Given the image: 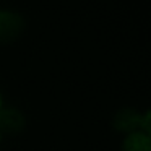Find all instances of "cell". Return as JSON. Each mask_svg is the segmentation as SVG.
Masks as SVG:
<instances>
[{
	"label": "cell",
	"instance_id": "6da1fadb",
	"mask_svg": "<svg viewBox=\"0 0 151 151\" xmlns=\"http://www.w3.org/2000/svg\"><path fill=\"white\" fill-rule=\"evenodd\" d=\"M114 125L120 132L135 133V130H138V132L143 130L141 133L150 137V112H146L141 117L133 109H122L114 117Z\"/></svg>",
	"mask_w": 151,
	"mask_h": 151
},
{
	"label": "cell",
	"instance_id": "7a4b0ae2",
	"mask_svg": "<svg viewBox=\"0 0 151 151\" xmlns=\"http://www.w3.org/2000/svg\"><path fill=\"white\" fill-rule=\"evenodd\" d=\"M24 29V21L18 13L2 10L0 12V44L15 41Z\"/></svg>",
	"mask_w": 151,
	"mask_h": 151
},
{
	"label": "cell",
	"instance_id": "3957f363",
	"mask_svg": "<svg viewBox=\"0 0 151 151\" xmlns=\"http://www.w3.org/2000/svg\"><path fill=\"white\" fill-rule=\"evenodd\" d=\"M24 127V115L15 107L0 109V132L18 133Z\"/></svg>",
	"mask_w": 151,
	"mask_h": 151
},
{
	"label": "cell",
	"instance_id": "277c9868",
	"mask_svg": "<svg viewBox=\"0 0 151 151\" xmlns=\"http://www.w3.org/2000/svg\"><path fill=\"white\" fill-rule=\"evenodd\" d=\"M122 151H151V140L141 132L130 133L124 141Z\"/></svg>",
	"mask_w": 151,
	"mask_h": 151
},
{
	"label": "cell",
	"instance_id": "5b68a950",
	"mask_svg": "<svg viewBox=\"0 0 151 151\" xmlns=\"http://www.w3.org/2000/svg\"><path fill=\"white\" fill-rule=\"evenodd\" d=\"M0 109H2V96H0Z\"/></svg>",
	"mask_w": 151,
	"mask_h": 151
}]
</instances>
